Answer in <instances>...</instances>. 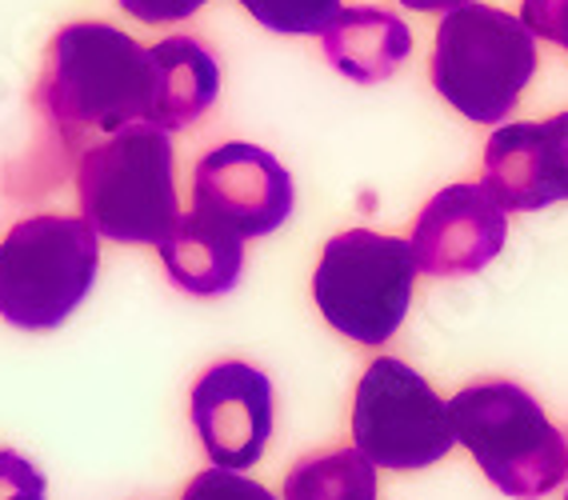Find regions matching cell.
<instances>
[{
    "label": "cell",
    "instance_id": "obj_7",
    "mask_svg": "<svg viewBox=\"0 0 568 500\" xmlns=\"http://www.w3.org/2000/svg\"><path fill=\"white\" fill-rule=\"evenodd\" d=\"M457 432L448 405L413 365L376 357L353 400V449L388 472L428 469L453 452Z\"/></svg>",
    "mask_w": 568,
    "mask_h": 500
},
{
    "label": "cell",
    "instance_id": "obj_12",
    "mask_svg": "<svg viewBox=\"0 0 568 500\" xmlns=\"http://www.w3.org/2000/svg\"><path fill=\"white\" fill-rule=\"evenodd\" d=\"M321 37H325L321 41L325 44V61L356 84L388 81L413 52L408 24L396 12L373 9V4L341 9Z\"/></svg>",
    "mask_w": 568,
    "mask_h": 500
},
{
    "label": "cell",
    "instance_id": "obj_1",
    "mask_svg": "<svg viewBox=\"0 0 568 500\" xmlns=\"http://www.w3.org/2000/svg\"><path fill=\"white\" fill-rule=\"evenodd\" d=\"M37 104L69 141L84 133H121L149 124L153 61L129 32L101 21L64 24L49 44Z\"/></svg>",
    "mask_w": 568,
    "mask_h": 500
},
{
    "label": "cell",
    "instance_id": "obj_19",
    "mask_svg": "<svg viewBox=\"0 0 568 500\" xmlns=\"http://www.w3.org/2000/svg\"><path fill=\"white\" fill-rule=\"evenodd\" d=\"M520 21L537 41H552L568 52V0H525Z\"/></svg>",
    "mask_w": 568,
    "mask_h": 500
},
{
    "label": "cell",
    "instance_id": "obj_14",
    "mask_svg": "<svg viewBox=\"0 0 568 500\" xmlns=\"http://www.w3.org/2000/svg\"><path fill=\"white\" fill-rule=\"evenodd\" d=\"M284 500H376V469L356 449L301 457L284 477Z\"/></svg>",
    "mask_w": 568,
    "mask_h": 500
},
{
    "label": "cell",
    "instance_id": "obj_5",
    "mask_svg": "<svg viewBox=\"0 0 568 500\" xmlns=\"http://www.w3.org/2000/svg\"><path fill=\"white\" fill-rule=\"evenodd\" d=\"M537 72V37L493 4H460L437 24L433 84L460 116L505 124Z\"/></svg>",
    "mask_w": 568,
    "mask_h": 500
},
{
    "label": "cell",
    "instance_id": "obj_4",
    "mask_svg": "<svg viewBox=\"0 0 568 500\" xmlns=\"http://www.w3.org/2000/svg\"><path fill=\"white\" fill-rule=\"evenodd\" d=\"M101 236L84 216H24L0 241V320L52 333L97 285Z\"/></svg>",
    "mask_w": 568,
    "mask_h": 500
},
{
    "label": "cell",
    "instance_id": "obj_16",
    "mask_svg": "<svg viewBox=\"0 0 568 500\" xmlns=\"http://www.w3.org/2000/svg\"><path fill=\"white\" fill-rule=\"evenodd\" d=\"M540 193L545 205L568 201V113L540 121Z\"/></svg>",
    "mask_w": 568,
    "mask_h": 500
},
{
    "label": "cell",
    "instance_id": "obj_3",
    "mask_svg": "<svg viewBox=\"0 0 568 500\" xmlns=\"http://www.w3.org/2000/svg\"><path fill=\"white\" fill-rule=\"evenodd\" d=\"M77 201L97 236L161 248L181 221L169 133L153 124H129L92 144L77 164Z\"/></svg>",
    "mask_w": 568,
    "mask_h": 500
},
{
    "label": "cell",
    "instance_id": "obj_2",
    "mask_svg": "<svg viewBox=\"0 0 568 500\" xmlns=\"http://www.w3.org/2000/svg\"><path fill=\"white\" fill-rule=\"evenodd\" d=\"M457 445L505 497L540 500L568 480V440L517 380H477L448 400Z\"/></svg>",
    "mask_w": 568,
    "mask_h": 500
},
{
    "label": "cell",
    "instance_id": "obj_13",
    "mask_svg": "<svg viewBox=\"0 0 568 500\" xmlns=\"http://www.w3.org/2000/svg\"><path fill=\"white\" fill-rule=\"evenodd\" d=\"M164 273L189 296L233 293L244 268V236L216 225L213 216L189 213L161 241Z\"/></svg>",
    "mask_w": 568,
    "mask_h": 500
},
{
    "label": "cell",
    "instance_id": "obj_15",
    "mask_svg": "<svg viewBox=\"0 0 568 500\" xmlns=\"http://www.w3.org/2000/svg\"><path fill=\"white\" fill-rule=\"evenodd\" d=\"M253 21L284 37H316L336 21L341 0H241Z\"/></svg>",
    "mask_w": 568,
    "mask_h": 500
},
{
    "label": "cell",
    "instance_id": "obj_8",
    "mask_svg": "<svg viewBox=\"0 0 568 500\" xmlns=\"http://www.w3.org/2000/svg\"><path fill=\"white\" fill-rule=\"evenodd\" d=\"M189 412L213 469H253L273 437V380L248 360H216L196 377Z\"/></svg>",
    "mask_w": 568,
    "mask_h": 500
},
{
    "label": "cell",
    "instance_id": "obj_20",
    "mask_svg": "<svg viewBox=\"0 0 568 500\" xmlns=\"http://www.w3.org/2000/svg\"><path fill=\"white\" fill-rule=\"evenodd\" d=\"M116 4L129 17H136L141 24H173V21H189L209 0H116Z\"/></svg>",
    "mask_w": 568,
    "mask_h": 500
},
{
    "label": "cell",
    "instance_id": "obj_9",
    "mask_svg": "<svg viewBox=\"0 0 568 500\" xmlns=\"http://www.w3.org/2000/svg\"><path fill=\"white\" fill-rule=\"evenodd\" d=\"M293 176L256 144L229 141L196 161L193 213L213 216L236 236H268L293 216Z\"/></svg>",
    "mask_w": 568,
    "mask_h": 500
},
{
    "label": "cell",
    "instance_id": "obj_22",
    "mask_svg": "<svg viewBox=\"0 0 568 500\" xmlns=\"http://www.w3.org/2000/svg\"><path fill=\"white\" fill-rule=\"evenodd\" d=\"M565 500H568V492H565Z\"/></svg>",
    "mask_w": 568,
    "mask_h": 500
},
{
    "label": "cell",
    "instance_id": "obj_11",
    "mask_svg": "<svg viewBox=\"0 0 568 500\" xmlns=\"http://www.w3.org/2000/svg\"><path fill=\"white\" fill-rule=\"evenodd\" d=\"M153 61V113L149 124L176 133L201 121L221 92V64L193 37H164L149 49Z\"/></svg>",
    "mask_w": 568,
    "mask_h": 500
},
{
    "label": "cell",
    "instance_id": "obj_10",
    "mask_svg": "<svg viewBox=\"0 0 568 500\" xmlns=\"http://www.w3.org/2000/svg\"><path fill=\"white\" fill-rule=\"evenodd\" d=\"M505 236V208L485 193V184H448L420 208L408 245L420 273L473 276L497 261Z\"/></svg>",
    "mask_w": 568,
    "mask_h": 500
},
{
    "label": "cell",
    "instance_id": "obj_6",
    "mask_svg": "<svg viewBox=\"0 0 568 500\" xmlns=\"http://www.w3.org/2000/svg\"><path fill=\"white\" fill-rule=\"evenodd\" d=\"M416 273L420 268L408 241L373 228H348L336 233L321 253L313 300L341 337L381 348L405 325Z\"/></svg>",
    "mask_w": 568,
    "mask_h": 500
},
{
    "label": "cell",
    "instance_id": "obj_18",
    "mask_svg": "<svg viewBox=\"0 0 568 500\" xmlns=\"http://www.w3.org/2000/svg\"><path fill=\"white\" fill-rule=\"evenodd\" d=\"M0 500H49V480L29 457L0 449Z\"/></svg>",
    "mask_w": 568,
    "mask_h": 500
},
{
    "label": "cell",
    "instance_id": "obj_17",
    "mask_svg": "<svg viewBox=\"0 0 568 500\" xmlns=\"http://www.w3.org/2000/svg\"><path fill=\"white\" fill-rule=\"evenodd\" d=\"M181 500H281V497H273L261 480L244 477V472L204 469L189 480V489L181 492Z\"/></svg>",
    "mask_w": 568,
    "mask_h": 500
},
{
    "label": "cell",
    "instance_id": "obj_21",
    "mask_svg": "<svg viewBox=\"0 0 568 500\" xmlns=\"http://www.w3.org/2000/svg\"><path fill=\"white\" fill-rule=\"evenodd\" d=\"M400 4H405V9H416V12H440V17H448V12L468 4V0H400Z\"/></svg>",
    "mask_w": 568,
    "mask_h": 500
}]
</instances>
